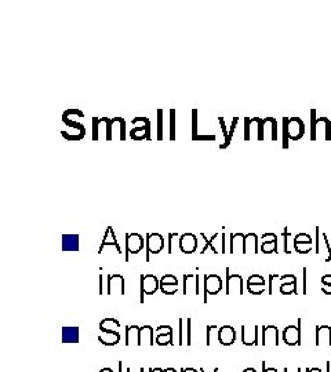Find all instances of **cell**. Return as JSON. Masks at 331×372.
Here are the masks:
<instances>
[{
    "label": "cell",
    "instance_id": "1",
    "mask_svg": "<svg viewBox=\"0 0 331 372\" xmlns=\"http://www.w3.org/2000/svg\"><path fill=\"white\" fill-rule=\"evenodd\" d=\"M317 138L331 141V121L327 117H316V109H311V141Z\"/></svg>",
    "mask_w": 331,
    "mask_h": 372
},
{
    "label": "cell",
    "instance_id": "2",
    "mask_svg": "<svg viewBox=\"0 0 331 372\" xmlns=\"http://www.w3.org/2000/svg\"><path fill=\"white\" fill-rule=\"evenodd\" d=\"M133 126H137L135 129L130 131V137L135 141H143V139H151V123L147 117H135L131 121Z\"/></svg>",
    "mask_w": 331,
    "mask_h": 372
},
{
    "label": "cell",
    "instance_id": "3",
    "mask_svg": "<svg viewBox=\"0 0 331 372\" xmlns=\"http://www.w3.org/2000/svg\"><path fill=\"white\" fill-rule=\"evenodd\" d=\"M283 124L287 129V135L290 141H299L305 135V124L299 117H285Z\"/></svg>",
    "mask_w": 331,
    "mask_h": 372
},
{
    "label": "cell",
    "instance_id": "4",
    "mask_svg": "<svg viewBox=\"0 0 331 372\" xmlns=\"http://www.w3.org/2000/svg\"><path fill=\"white\" fill-rule=\"evenodd\" d=\"M226 295H243V277L226 267Z\"/></svg>",
    "mask_w": 331,
    "mask_h": 372
},
{
    "label": "cell",
    "instance_id": "5",
    "mask_svg": "<svg viewBox=\"0 0 331 372\" xmlns=\"http://www.w3.org/2000/svg\"><path fill=\"white\" fill-rule=\"evenodd\" d=\"M160 288V280L156 276L148 273L141 275V303L144 302V295H152Z\"/></svg>",
    "mask_w": 331,
    "mask_h": 372
},
{
    "label": "cell",
    "instance_id": "6",
    "mask_svg": "<svg viewBox=\"0 0 331 372\" xmlns=\"http://www.w3.org/2000/svg\"><path fill=\"white\" fill-rule=\"evenodd\" d=\"M254 130L258 133V141H264V120L254 117V119H244V141L251 139V133Z\"/></svg>",
    "mask_w": 331,
    "mask_h": 372
},
{
    "label": "cell",
    "instance_id": "7",
    "mask_svg": "<svg viewBox=\"0 0 331 372\" xmlns=\"http://www.w3.org/2000/svg\"><path fill=\"white\" fill-rule=\"evenodd\" d=\"M222 289V279L218 275H206L204 276V298L203 302L207 303L208 295H217Z\"/></svg>",
    "mask_w": 331,
    "mask_h": 372
},
{
    "label": "cell",
    "instance_id": "8",
    "mask_svg": "<svg viewBox=\"0 0 331 372\" xmlns=\"http://www.w3.org/2000/svg\"><path fill=\"white\" fill-rule=\"evenodd\" d=\"M144 237L139 233H127L126 234V261H129V254H138L143 251Z\"/></svg>",
    "mask_w": 331,
    "mask_h": 372
},
{
    "label": "cell",
    "instance_id": "9",
    "mask_svg": "<svg viewBox=\"0 0 331 372\" xmlns=\"http://www.w3.org/2000/svg\"><path fill=\"white\" fill-rule=\"evenodd\" d=\"M262 346L267 348H277L279 346V328L276 326L262 327Z\"/></svg>",
    "mask_w": 331,
    "mask_h": 372
},
{
    "label": "cell",
    "instance_id": "10",
    "mask_svg": "<svg viewBox=\"0 0 331 372\" xmlns=\"http://www.w3.org/2000/svg\"><path fill=\"white\" fill-rule=\"evenodd\" d=\"M283 342L287 346H295L301 344V320H298V327L287 326L283 331Z\"/></svg>",
    "mask_w": 331,
    "mask_h": 372
},
{
    "label": "cell",
    "instance_id": "11",
    "mask_svg": "<svg viewBox=\"0 0 331 372\" xmlns=\"http://www.w3.org/2000/svg\"><path fill=\"white\" fill-rule=\"evenodd\" d=\"M178 247L184 254H193L198 250V237L193 233L182 234L178 240Z\"/></svg>",
    "mask_w": 331,
    "mask_h": 372
},
{
    "label": "cell",
    "instance_id": "12",
    "mask_svg": "<svg viewBox=\"0 0 331 372\" xmlns=\"http://www.w3.org/2000/svg\"><path fill=\"white\" fill-rule=\"evenodd\" d=\"M108 295H124V277L119 273L108 276Z\"/></svg>",
    "mask_w": 331,
    "mask_h": 372
},
{
    "label": "cell",
    "instance_id": "13",
    "mask_svg": "<svg viewBox=\"0 0 331 372\" xmlns=\"http://www.w3.org/2000/svg\"><path fill=\"white\" fill-rule=\"evenodd\" d=\"M258 326H242V343L244 346H258Z\"/></svg>",
    "mask_w": 331,
    "mask_h": 372
},
{
    "label": "cell",
    "instance_id": "14",
    "mask_svg": "<svg viewBox=\"0 0 331 372\" xmlns=\"http://www.w3.org/2000/svg\"><path fill=\"white\" fill-rule=\"evenodd\" d=\"M164 248V237L160 233L147 234V251L151 254H159Z\"/></svg>",
    "mask_w": 331,
    "mask_h": 372
},
{
    "label": "cell",
    "instance_id": "15",
    "mask_svg": "<svg viewBox=\"0 0 331 372\" xmlns=\"http://www.w3.org/2000/svg\"><path fill=\"white\" fill-rule=\"evenodd\" d=\"M265 287H267V284H265V279H264L261 275H258V273L251 275L247 279V289L250 294L253 295L262 294V292L265 291Z\"/></svg>",
    "mask_w": 331,
    "mask_h": 372
},
{
    "label": "cell",
    "instance_id": "16",
    "mask_svg": "<svg viewBox=\"0 0 331 372\" xmlns=\"http://www.w3.org/2000/svg\"><path fill=\"white\" fill-rule=\"evenodd\" d=\"M312 244L313 240L308 233H298L294 237V248L299 254H308L312 251Z\"/></svg>",
    "mask_w": 331,
    "mask_h": 372
},
{
    "label": "cell",
    "instance_id": "17",
    "mask_svg": "<svg viewBox=\"0 0 331 372\" xmlns=\"http://www.w3.org/2000/svg\"><path fill=\"white\" fill-rule=\"evenodd\" d=\"M280 280L283 283L280 284V292L283 295H291V294H298L297 291V277L291 273H287L285 276H280Z\"/></svg>",
    "mask_w": 331,
    "mask_h": 372
},
{
    "label": "cell",
    "instance_id": "18",
    "mask_svg": "<svg viewBox=\"0 0 331 372\" xmlns=\"http://www.w3.org/2000/svg\"><path fill=\"white\" fill-rule=\"evenodd\" d=\"M236 340V331L232 326L221 327L218 331V343L222 346H230Z\"/></svg>",
    "mask_w": 331,
    "mask_h": 372
},
{
    "label": "cell",
    "instance_id": "19",
    "mask_svg": "<svg viewBox=\"0 0 331 372\" xmlns=\"http://www.w3.org/2000/svg\"><path fill=\"white\" fill-rule=\"evenodd\" d=\"M315 344L317 348L331 346V327L316 326V340Z\"/></svg>",
    "mask_w": 331,
    "mask_h": 372
},
{
    "label": "cell",
    "instance_id": "20",
    "mask_svg": "<svg viewBox=\"0 0 331 372\" xmlns=\"http://www.w3.org/2000/svg\"><path fill=\"white\" fill-rule=\"evenodd\" d=\"M105 247H115L117 254H122V250H120V245L117 244V240H116V236H115V230L112 226H108L106 228V232H105V236H104V240H102L101 243V247H100V251L98 254H102L104 253V248Z\"/></svg>",
    "mask_w": 331,
    "mask_h": 372
},
{
    "label": "cell",
    "instance_id": "21",
    "mask_svg": "<svg viewBox=\"0 0 331 372\" xmlns=\"http://www.w3.org/2000/svg\"><path fill=\"white\" fill-rule=\"evenodd\" d=\"M98 340L105 346H115L119 343L120 334L117 331H101V334L98 335Z\"/></svg>",
    "mask_w": 331,
    "mask_h": 372
},
{
    "label": "cell",
    "instance_id": "22",
    "mask_svg": "<svg viewBox=\"0 0 331 372\" xmlns=\"http://www.w3.org/2000/svg\"><path fill=\"white\" fill-rule=\"evenodd\" d=\"M139 331L141 327H126V346H139Z\"/></svg>",
    "mask_w": 331,
    "mask_h": 372
},
{
    "label": "cell",
    "instance_id": "23",
    "mask_svg": "<svg viewBox=\"0 0 331 372\" xmlns=\"http://www.w3.org/2000/svg\"><path fill=\"white\" fill-rule=\"evenodd\" d=\"M153 336H155V331H153L151 326L141 327V331H139V346H153L155 344Z\"/></svg>",
    "mask_w": 331,
    "mask_h": 372
},
{
    "label": "cell",
    "instance_id": "24",
    "mask_svg": "<svg viewBox=\"0 0 331 372\" xmlns=\"http://www.w3.org/2000/svg\"><path fill=\"white\" fill-rule=\"evenodd\" d=\"M195 288L196 295H199L200 287H199V273L196 275H184V295H188L192 292V289Z\"/></svg>",
    "mask_w": 331,
    "mask_h": 372
},
{
    "label": "cell",
    "instance_id": "25",
    "mask_svg": "<svg viewBox=\"0 0 331 372\" xmlns=\"http://www.w3.org/2000/svg\"><path fill=\"white\" fill-rule=\"evenodd\" d=\"M244 239H246V234L243 233L230 234V253L244 254Z\"/></svg>",
    "mask_w": 331,
    "mask_h": 372
},
{
    "label": "cell",
    "instance_id": "26",
    "mask_svg": "<svg viewBox=\"0 0 331 372\" xmlns=\"http://www.w3.org/2000/svg\"><path fill=\"white\" fill-rule=\"evenodd\" d=\"M62 251H79V234L62 236Z\"/></svg>",
    "mask_w": 331,
    "mask_h": 372
},
{
    "label": "cell",
    "instance_id": "27",
    "mask_svg": "<svg viewBox=\"0 0 331 372\" xmlns=\"http://www.w3.org/2000/svg\"><path fill=\"white\" fill-rule=\"evenodd\" d=\"M264 120V141H265V135L269 133L271 135V141H277V121L273 117H267Z\"/></svg>",
    "mask_w": 331,
    "mask_h": 372
},
{
    "label": "cell",
    "instance_id": "28",
    "mask_svg": "<svg viewBox=\"0 0 331 372\" xmlns=\"http://www.w3.org/2000/svg\"><path fill=\"white\" fill-rule=\"evenodd\" d=\"M62 343H79L78 327H64L62 328Z\"/></svg>",
    "mask_w": 331,
    "mask_h": 372
},
{
    "label": "cell",
    "instance_id": "29",
    "mask_svg": "<svg viewBox=\"0 0 331 372\" xmlns=\"http://www.w3.org/2000/svg\"><path fill=\"white\" fill-rule=\"evenodd\" d=\"M248 253H259L258 251V236L255 233L246 234V239H244V254Z\"/></svg>",
    "mask_w": 331,
    "mask_h": 372
},
{
    "label": "cell",
    "instance_id": "30",
    "mask_svg": "<svg viewBox=\"0 0 331 372\" xmlns=\"http://www.w3.org/2000/svg\"><path fill=\"white\" fill-rule=\"evenodd\" d=\"M186 331V340H188V346H191V318H189L188 327H185L184 318H179V346H184V332Z\"/></svg>",
    "mask_w": 331,
    "mask_h": 372
},
{
    "label": "cell",
    "instance_id": "31",
    "mask_svg": "<svg viewBox=\"0 0 331 372\" xmlns=\"http://www.w3.org/2000/svg\"><path fill=\"white\" fill-rule=\"evenodd\" d=\"M120 327L119 321L116 318H112V317H108V318H104L101 323H100V330L101 331H116Z\"/></svg>",
    "mask_w": 331,
    "mask_h": 372
},
{
    "label": "cell",
    "instance_id": "32",
    "mask_svg": "<svg viewBox=\"0 0 331 372\" xmlns=\"http://www.w3.org/2000/svg\"><path fill=\"white\" fill-rule=\"evenodd\" d=\"M259 251L262 254H272L277 253V239L271 240V241H262Z\"/></svg>",
    "mask_w": 331,
    "mask_h": 372
},
{
    "label": "cell",
    "instance_id": "33",
    "mask_svg": "<svg viewBox=\"0 0 331 372\" xmlns=\"http://www.w3.org/2000/svg\"><path fill=\"white\" fill-rule=\"evenodd\" d=\"M238 121H239V117H233V121H232V126H230L229 129V137H228V139H226L225 142L221 143L220 149H226V147L230 145V142H232V137H233L234 134V130H236V126H238Z\"/></svg>",
    "mask_w": 331,
    "mask_h": 372
},
{
    "label": "cell",
    "instance_id": "34",
    "mask_svg": "<svg viewBox=\"0 0 331 372\" xmlns=\"http://www.w3.org/2000/svg\"><path fill=\"white\" fill-rule=\"evenodd\" d=\"M156 343L159 346H171L173 344V334H164V335L156 336Z\"/></svg>",
    "mask_w": 331,
    "mask_h": 372
},
{
    "label": "cell",
    "instance_id": "35",
    "mask_svg": "<svg viewBox=\"0 0 331 372\" xmlns=\"http://www.w3.org/2000/svg\"><path fill=\"white\" fill-rule=\"evenodd\" d=\"M199 137L198 134V109L192 110V139L196 141Z\"/></svg>",
    "mask_w": 331,
    "mask_h": 372
},
{
    "label": "cell",
    "instance_id": "36",
    "mask_svg": "<svg viewBox=\"0 0 331 372\" xmlns=\"http://www.w3.org/2000/svg\"><path fill=\"white\" fill-rule=\"evenodd\" d=\"M157 139H163V109L157 110Z\"/></svg>",
    "mask_w": 331,
    "mask_h": 372
},
{
    "label": "cell",
    "instance_id": "37",
    "mask_svg": "<svg viewBox=\"0 0 331 372\" xmlns=\"http://www.w3.org/2000/svg\"><path fill=\"white\" fill-rule=\"evenodd\" d=\"M160 289L164 295H174L178 291V284H160Z\"/></svg>",
    "mask_w": 331,
    "mask_h": 372
},
{
    "label": "cell",
    "instance_id": "38",
    "mask_svg": "<svg viewBox=\"0 0 331 372\" xmlns=\"http://www.w3.org/2000/svg\"><path fill=\"white\" fill-rule=\"evenodd\" d=\"M175 109H170V141H175Z\"/></svg>",
    "mask_w": 331,
    "mask_h": 372
},
{
    "label": "cell",
    "instance_id": "39",
    "mask_svg": "<svg viewBox=\"0 0 331 372\" xmlns=\"http://www.w3.org/2000/svg\"><path fill=\"white\" fill-rule=\"evenodd\" d=\"M100 126H101L100 119H98V117H94V119H92V139H94V141H98V139H100Z\"/></svg>",
    "mask_w": 331,
    "mask_h": 372
},
{
    "label": "cell",
    "instance_id": "40",
    "mask_svg": "<svg viewBox=\"0 0 331 372\" xmlns=\"http://www.w3.org/2000/svg\"><path fill=\"white\" fill-rule=\"evenodd\" d=\"M220 328H217V326H207V346H211L212 344V335L214 332H218Z\"/></svg>",
    "mask_w": 331,
    "mask_h": 372
},
{
    "label": "cell",
    "instance_id": "41",
    "mask_svg": "<svg viewBox=\"0 0 331 372\" xmlns=\"http://www.w3.org/2000/svg\"><path fill=\"white\" fill-rule=\"evenodd\" d=\"M160 284H178V279L174 275H164L160 279Z\"/></svg>",
    "mask_w": 331,
    "mask_h": 372
},
{
    "label": "cell",
    "instance_id": "42",
    "mask_svg": "<svg viewBox=\"0 0 331 372\" xmlns=\"http://www.w3.org/2000/svg\"><path fill=\"white\" fill-rule=\"evenodd\" d=\"M175 239H178V234L177 233H170L169 234V247H167V253L169 254H173V248H174V244L177 243V240Z\"/></svg>",
    "mask_w": 331,
    "mask_h": 372
},
{
    "label": "cell",
    "instance_id": "43",
    "mask_svg": "<svg viewBox=\"0 0 331 372\" xmlns=\"http://www.w3.org/2000/svg\"><path fill=\"white\" fill-rule=\"evenodd\" d=\"M155 334L157 335H164V334H173V328L170 326H159L155 330Z\"/></svg>",
    "mask_w": 331,
    "mask_h": 372
},
{
    "label": "cell",
    "instance_id": "44",
    "mask_svg": "<svg viewBox=\"0 0 331 372\" xmlns=\"http://www.w3.org/2000/svg\"><path fill=\"white\" fill-rule=\"evenodd\" d=\"M279 277H280V276L275 275V273L269 275V284H268V287H269V288H268V294L269 295L273 294V288H272V287H273V280H275V279H279Z\"/></svg>",
    "mask_w": 331,
    "mask_h": 372
},
{
    "label": "cell",
    "instance_id": "45",
    "mask_svg": "<svg viewBox=\"0 0 331 372\" xmlns=\"http://www.w3.org/2000/svg\"><path fill=\"white\" fill-rule=\"evenodd\" d=\"M306 271H308V269L306 267H303V295H306V292H308V281H306Z\"/></svg>",
    "mask_w": 331,
    "mask_h": 372
},
{
    "label": "cell",
    "instance_id": "46",
    "mask_svg": "<svg viewBox=\"0 0 331 372\" xmlns=\"http://www.w3.org/2000/svg\"><path fill=\"white\" fill-rule=\"evenodd\" d=\"M322 291L326 295H331V283H322Z\"/></svg>",
    "mask_w": 331,
    "mask_h": 372
},
{
    "label": "cell",
    "instance_id": "47",
    "mask_svg": "<svg viewBox=\"0 0 331 372\" xmlns=\"http://www.w3.org/2000/svg\"><path fill=\"white\" fill-rule=\"evenodd\" d=\"M319 226H316V254H320V233H319Z\"/></svg>",
    "mask_w": 331,
    "mask_h": 372
},
{
    "label": "cell",
    "instance_id": "48",
    "mask_svg": "<svg viewBox=\"0 0 331 372\" xmlns=\"http://www.w3.org/2000/svg\"><path fill=\"white\" fill-rule=\"evenodd\" d=\"M289 232H287V228H285V232H283V237H285V253L290 254L291 251H289V245H287V237H289Z\"/></svg>",
    "mask_w": 331,
    "mask_h": 372
},
{
    "label": "cell",
    "instance_id": "49",
    "mask_svg": "<svg viewBox=\"0 0 331 372\" xmlns=\"http://www.w3.org/2000/svg\"><path fill=\"white\" fill-rule=\"evenodd\" d=\"M262 372H279L276 368H265V363H262Z\"/></svg>",
    "mask_w": 331,
    "mask_h": 372
},
{
    "label": "cell",
    "instance_id": "50",
    "mask_svg": "<svg viewBox=\"0 0 331 372\" xmlns=\"http://www.w3.org/2000/svg\"><path fill=\"white\" fill-rule=\"evenodd\" d=\"M285 372H301V368H291V367H286Z\"/></svg>",
    "mask_w": 331,
    "mask_h": 372
},
{
    "label": "cell",
    "instance_id": "51",
    "mask_svg": "<svg viewBox=\"0 0 331 372\" xmlns=\"http://www.w3.org/2000/svg\"><path fill=\"white\" fill-rule=\"evenodd\" d=\"M322 283H331V275L322 276Z\"/></svg>",
    "mask_w": 331,
    "mask_h": 372
},
{
    "label": "cell",
    "instance_id": "52",
    "mask_svg": "<svg viewBox=\"0 0 331 372\" xmlns=\"http://www.w3.org/2000/svg\"><path fill=\"white\" fill-rule=\"evenodd\" d=\"M127 372H144V368H137V367L127 368Z\"/></svg>",
    "mask_w": 331,
    "mask_h": 372
},
{
    "label": "cell",
    "instance_id": "53",
    "mask_svg": "<svg viewBox=\"0 0 331 372\" xmlns=\"http://www.w3.org/2000/svg\"><path fill=\"white\" fill-rule=\"evenodd\" d=\"M306 372H323L320 368H316V367H313V368H308L306 369Z\"/></svg>",
    "mask_w": 331,
    "mask_h": 372
},
{
    "label": "cell",
    "instance_id": "54",
    "mask_svg": "<svg viewBox=\"0 0 331 372\" xmlns=\"http://www.w3.org/2000/svg\"><path fill=\"white\" fill-rule=\"evenodd\" d=\"M181 372H198V371H196L195 368H182Z\"/></svg>",
    "mask_w": 331,
    "mask_h": 372
},
{
    "label": "cell",
    "instance_id": "55",
    "mask_svg": "<svg viewBox=\"0 0 331 372\" xmlns=\"http://www.w3.org/2000/svg\"><path fill=\"white\" fill-rule=\"evenodd\" d=\"M149 372H164V369H161V368H151Z\"/></svg>",
    "mask_w": 331,
    "mask_h": 372
},
{
    "label": "cell",
    "instance_id": "56",
    "mask_svg": "<svg viewBox=\"0 0 331 372\" xmlns=\"http://www.w3.org/2000/svg\"><path fill=\"white\" fill-rule=\"evenodd\" d=\"M243 372H257V369L255 368H246Z\"/></svg>",
    "mask_w": 331,
    "mask_h": 372
},
{
    "label": "cell",
    "instance_id": "57",
    "mask_svg": "<svg viewBox=\"0 0 331 372\" xmlns=\"http://www.w3.org/2000/svg\"><path fill=\"white\" fill-rule=\"evenodd\" d=\"M100 372H113V369L112 368H102Z\"/></svg>",
    "mask_w": 331,
    "mask_h": 372
},
{
    "label": "cell",
    "instance_id": "58",
    "mask_svg": "<svg viewBox=\"0 0 331 372\" xmlns=\"http://www.w3.org/2000/svg\"><path fill=\"white\" fill-rule=\"evenodd\" d=\"M164 372H177V371H175L174 368H166Z\"/></svg>",
    "mask_w": 331,
    "mask_h": 372
},
{
    "label": "cell",
    "instance_id": "59",
    "mask_svg": "<svg viewBox=\"0 0 331 372\" xmlns=\"http://www.w3.org/2000/svg\"><path fill=\"white\" fill-rule=\"evenodd\" d=\"M200 372H206L204 371V368H200ZM212 372H218V368H214V371Z\"/></svg>",
    "mask_w": 331,
    "mask_h": 372
}]
</instances>
